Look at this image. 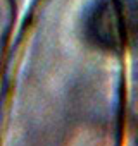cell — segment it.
<instances>
[{
    "label": "cell",
    "instance_id": "obj_1",
    "mask_svg": "<svg viewBox=\"0 0 138 146\" xmlns=\"http://www.w3.org/2000/svg\"><path fill=\"white\" fill-rule=\"evenodd\" d=\"M83 28L98 50L119 53L138 48V0H95Z\"/></svg>",
    "mask_w": 138,
    "mask_h": 146
}]
</instances>
